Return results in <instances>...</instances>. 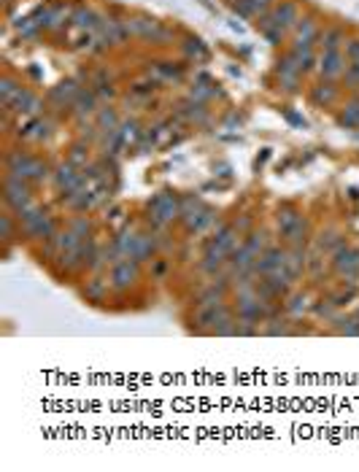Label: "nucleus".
Segmentation results:
<instances>
[{
  "label": "nucleus",
  "instance_id": "nucleus-10",
  "mask_svg": "<svg viewBox=\"0 0 359 472\" xmlns=\"http://www.w3.org/2000/svg\"><path fill=\"white\" fill-rule=\"evenodd\" d=\"M6 111L17 113V116H24V119H30V116H41V111H44V100H41L35 92H30L27 87H22L19 97L14 100V106H11V108H6Z\"/></svg>",
  "mask_w": 359,
  "mask_h": 472
},
{
  "label": "nucleus",
  "instance_id": "nucleus-42",
  "mask_svg": "<svg viewBox=\"0 0 359 472\" xmlns=\"http://www.w3.org/2000/svg\"><path fill=\"white\" fill-rule=\"evenodd\" d=\"M95 92H97V97H100V100H113V97H116V90H113L111 81H106V84H97V87H95Z\"/></svg>",
  "mask_w": 359,
  "mask_h": 472
},
{
  "label": "nucleus",
  "instance_id": "nucleus-2",
  "mask_svg": "<svg viewBox=\"0 0 359 472\" xmlns=\"http://www.w3.org/2000/svg\"><path fill=\"white\" fill-rule=\"evenodd\" d=\"M109 281H111V289L113 292H130L138 286V281H141V262H135V259H122V262H116L111 265V275H109Z\"/></svg>",
  "mask_w": 359,
  "mask_h": 472
},
{
  "label": "nucleus",
  "instance_id": "nucleus-7",
  "mask_svg": "<svg viewBox=\"0 0 359 472\" xmlns=\"http://www.w3.org/2000/svg\"><path fill=\"white\" fill-rule=\"evenodd\" d=\"M319 76L327 79V81H337L343 79L346 67H349V60L343 54V49H333V51H319Z\"/></svg>",
  "mask_w": 359,
  "mask_h": 472
},
{
  "label": "nucleus",
  "instance_id": "nucleus-39",
  "mask_svg": "<svg viewBox=\"0 0 359 472\" xmlns=\"http://www.w3.org/2000/svg\"><path fill=\"white\" fill-rule=\"evenodd\" d=\"M276 8V0H251V11H254V19L265 17Z\"/></svg>",
  "mask_w": 359,
  "mask_h": 472
},
{
  "label": "nucleus",
  "instance_id": "nucleus-8",
  "mask_svg": "<svg viewBox=\"0 0 359 472\" xmlns=\"http://www.w3.org/2000/svg\"><path fill=\"white\" fill-rule=\"evenodd\" d=\"M292 49L294 51H303V49H316L319 46V35H321V27L314 17H303L300 24L292 30Z\"/></svg>",
  "mask_w": 359,
  "mask_h": 472
},
{
  "label": "nucleus",
  "instance_id": "nucleus-14",
  "mask_svg": "<svg viewBox=\"0 0 359 472\" xmlns=\"http://www.w3.org/2000/svg\"><path fill=\"white\" fill-rule=\"evenodd\" d=\"M19 140H46L51 135V122L44 116H30L24 119V124H19Z\"/></svg>",
  "mask_w": 359,
  "mask_h": 472
},
{
  "label": "nucleus",
  "instance_id": "nucleus-41",
  "mask_svg": "<svg viewBox=\"0 0 359 472\" xmlns=\"http://www.w3.org/2000/svg\"><path fill=\"white\" fill-rule=\"evenodd\" d=\"M343 54H346V60H349V63H359V38L346 41V46H343Z\"/></svg>",
  "mask_w": 359,
  "mask_h": 472
},
{
  "label": "nucleus",
  "instance_id": "nucleus-18",
  "mask_svg": "<svg viewBox=\"0 0 359 472\" xmlns=\"http://www.w3.org/2000/svg\"><path fill=\"white\" fill-rule=\"evenodd\" d=\"M308 268V257H305V246H287V259H284V270L287 275L297 281L300 272Z\"/></svg>",
  "mask_w": 359,
  "mask_h": 472
},
{
  "label": "nucleus",
  "instance_id": "nucleus-22",
  "mask_svg": "<svg viewBox=\"0 0 359 472\" xmlns=\"http://www.w3.org/2000/svg\"><path fill=\"white\" fill-rule=\"evenodd\" d=\"M281 238L287 241V246H308V241H311V222L303 216V219H300L287 235H281Z\"/></svg>",
  "mask_w": 359,
  "mask_h": 472
},
{
  "label": "nucleus",
  "instance_id": "nucleus-9",
  "mask_svg": "<svg viewBox=\"0 0 359 472\" xmlns=\"http://www.w3.org/2000/svg\"><path fill=\"white\" fill-rule=\"evenodd\" d=\"M270 17H273V22L278 24V27H284L287 33L294 30L300 19H303V14H300V6L294 3V0H281V3H276V8L270 11Z\"/></svg>",
  "mask_w": 359,
  "mask_h": 472
},
{
  "label": "nucleus",
  "instance_id": "nucleus-28",
  "mask_svg": "<svg viewBox=\"0 0 359 472\" xmlns=\"http://www.w3.org/2000/svg\"><path fill=\"white\" fill-rule=\"evenodd\" d=\"M244 243H246L248 251H251L254 257H260V254H262V251H265V248L270 246L268 232H265V229H251V232H248L246 238H244Z\"/></svg>",
  "mask_w": 359,
  "mask_h": 472
},
{
  "label": "nucleus",
  "instance_id": "nucleus-32",
  "mask_svg": "<svg viewBox=\"0 0 359 472\" xmlns=\"http://www.w3.org/2000/svg\"><path fill=\"white\" fill-rule=\"evenodd\" d=\"M184 54H186L189 60H195V63H202V60L208 57V49L202 46L200 38H186V41H184Z\"/></svg>",
  "mask_w": 359,
  "mask_h": 472
},
{
  "label": "nucleus",
  "instance_id": "nucleus-29",
  "mask_svg": "<svg viewBox=\"0 0 359 472\" xmlns=\"http://www.w3.org/2000/svg\"><path fill=\"white\" fill-rule=\"evenodd\" d=\"M67 159L76 165V168H87L90 165V143L87 140H79V143H73L70 146V154Z\"/></svg>",
  "mask_w": 359,
  "mask_h": 472
},
{
  "label": "nucleus",
  "instance_id": "nucleus-23",
  "mask_svg": "<svg viewBox=\"0 0 359 472\" xmlns=\"http://www.w3.org/2000/svg\"><path fill=\"white\" fill-rule=\"evenodd\" d=\"M346 46V33L340 27H324L319 35V49L321 51H333V49H343Z\"/></svg>",
  "mask_w": 359,
  "mask_h": 472
},
{
  "label": "nucleus",
  "instance_id": "nucleus-40",
  "mask_svg": "<svg viewBox=\"0 0 359 472\" xmlns=\"http://www.w3.org/2000/svg\"><path fill=\"white\" fill-rule=\"evenodd\" d=\"M232 11L241 17V19H254V11H251V0H232Z\"/></svg>",
  "mask_w": 359,
  "mask_h": 472
},
{
  "label": "nucleus",
  "instance_id": "nucleus-3",
  "mask_svg": "<svg viewBox=\"0 0 359 472\" xmlns=\"http://www.w3.org/2000/svg\"><path fill=\"white\" fill-rule=\"evenodd\" d=\"M51 181H54V186H57V192H60L63 197H65V195H73V192H79L81 186H87V181H84V176H81V168H76L70 159L60 162V165L54 168Z\"/></svg>",
  "mask_w": 359,
  "mask_h": 472
},
{
  "label": "nucleus",
  "instance_id": "nucleus-38",
  "mask_svg": "<svg viewBox=\"0 0 359 472\" xmlns=\"http://www.w3.org/2000/svg\"><path fill=\"white\" fill-rule=\"evenodd\" d=\"M14 222H17V216H14L11 211H6V213L0 216V238H3V241H11V238H14Z\"/></svg>",
  "mask_w": 359,
  "mask_h": 472
},
{
  "label": "nucleus",
  "instance_id": "nucleus-17",
  "mask_svg": "<svg viewBox=\"0 0 359 472\" xmlns=\"http://www.w3.org/2000/svg\"><path fill=\"white\" fill-rule=\"evenodd\" d=\"M103 22V17L90 8V6H76L73 8V17H70V24L76 27V30H84V33H92V30H97V24Z\"/></svg>",
  "mask_w": 359,
  "mask_h": 472
},
{
  "label": "nucleus",
  "instance_id": "nucleus-24",
  "mask_svg": "<svg viewBox=\"0 0 359 472\" xmlns=\"http://www.w3.org/2000/svg\"><path fill=\"white\" fill-rule=\"evenodd\" d=\"M300 219H303V213H300L294 205H281V208H278V213H276V227H278V232H281V235H287V232H289Z\"/></svg>",
  "mask_w": 359,
  "mask_h": 472
},
{
  "label": "nucleus",
  "instance_id": "nucleus-34",
  "mask_svg": "<svg viewBox=\"0 0 359 472\" xmlns=\"http://www.w3.org/2000/svg\"><path fill=\"white\" fill-rule=\"evenodd\" d=\"M294 54H297V65H300V70H303V76H305V73H311V70L319 65V54H316V49H303V51H294Z\"/></svg>",
  "mask_w": 359,
  "mask_h": 472
},
{
  "label": "nucleus",
  "instance_id": "nucleus-12",
  "mask_svg": "<svg viewBox=\"0 0 359 472\" xmlns=\"http://www.w3.org/2000/svg\"><path fill=\"white\" fill-rule=\"evenodd\" d=\"M214 222H216V211H214V208H208V205L195 208L192 213H186V216L181 219V225H184V229H186L189 235H198V232H202V229H208Z\"/></svg>",
  "mask_w": 359,
  "mask_h": 472
},
{
  "label": "nucleus",
  "instance_id": "nucleus-43",
  "mask_svg": "<svg viewBox=\"0 0 359 472\" xmlns=\"http://www.w3.org/2000/svg\"><path fill=\"white\" fill-rule=\"evenodd\" d=\"M251 222H254V219H251L248 213H244V216H241L238 222H232V225H235V229H238V235H241V238H246L248 232H251Z\"/></svg>",
  "mask_w": 359,
  "mask_h": 472
},
{
  "label": "nucleus",
  "instance_id": "nucleus-13",
  "mask_svg": "<svg viewBox=\"0 0 359 472\" xmlns=\"http://www.w3.org/2000/svg\"><path fill=\"white\" fill-rule=\"evenodd\" d=\"M284 259H287V248L281 246H268L260 257H257V265H254V270H257V275L260 278H265V275H270L273 270H278L281 265H284Z\"/></svg>",
  "mask_w": 359,
  "mask_h": 472
},
{
  "label": "nucleus",
  "instance_id": "nucleus-31",
  "mask_svg": "<svg viewBox=\"0 0 359 472\" xmlns=\"http://www.w3.org/2000/svg\"><path fill=\"white\" fill-rule=\"evenodd\" d=\"M335 332L359 337V316H340V318H335Z\"/></svg>",
  "mask_w": 359,
  "mask_h": 472
},
{
  "label": "nucleus",
  "instance_id": "nucleus-37",
  "mask_svg": "<svg viewBox=\"0 0 359 472\" xmlns=\"http://www.w3.org/2000/svg\"><path fill=\"white\" fill-rule=\"evenodd\" d=\"M268 327L262 329L265 335L276 337V335H292V327H289V321H281V318H270V321H265Z\"/></svg>",
  "mask_w": 359,
  "mask_h": 472
},
{
  "label": "nucleus",
  "instance_id": "nucleus-5",
  "mask_svg": "<svg viewBox=\"0 0 359 472\" xmlns=\"http://www.w3.org/2000/svg\"><path fill=\"white\" fill-rule=\"evenodd\" d=\"M276 76H278L281 87H284L287 92L300 90L303 70H300V65H297V54H294L292 49H289L287 54H281V57H278V63H276Z\"/></svg>",
  "mask_w": 359,
  "mask_h": 472
},
{
  "label": "nucleus",
  "instance_id": "nucleus-26",
  "mask_svg": "<svg viewBox=\"0 0 359 472\" xmlns=\"http://www.w3.org/2000/svg\"><path fill=\"white\" fill-rule=\"evenodd\" d=\"M95 124H97L103 133H111V130H116V127L122 124V119H119V113H116L113 106H100L97 113H95Z\"/></svg>",
  "mask_w": 359,
  "mask_h": 472
},
{
  "label": "nucleus",
  "instance_id": "nucleus-11",
  "mask_svg": "<svg viewBox=\"0 0 359 472\" xmlns=\"http://www.w3.org/2000/svg\"><path fill=\"white\" fill-rule=\"evenodd\" d=\"M100 108V97H97V92L95 90H84L76 95V100L70 103V113L76 116V119H95V113Z\"/></svg>",
  "mask_w": 359,
  "mask_h": 472
},
{
  "label": "nucleus",
  "instance_id": "nucleus-35",
  "mask_svg": "<svg viewBox=\"0 0 359 472\" xmlns=\"http://www.w3.org/2000/svg\"><path fill=\"white\" fill-rule=\"evenodd\" d=\"M67 229H73L79 238H84V241H87V238L92 235V219L90 216H73V219H70V225H67Z\"/></svg>",
  "mask_w": 359,
  "mask_h": 472
},
{
  "label": "nucleus",
  "instance_id": "nucleus-19",
  "mask_svg": "<svg viewBox=\"0 0 359 472\" xmlns=\"http://www.w3.org/2000/svg\"><path fill=\"white\" fill-rule=\"evenodd\" d=\"M337 124L343 127V130H359V95L354 92L351 97H349V103L340 108L337 113Z\"/></svg>",
  "mask_w": 359,
  "mask_h": 472
},
{
  "label": "nucleus",
  "instance_id": "nucleus-21",
  "mask_svg": "<svg viewBox=\"0 0 359 472\" xmlns=\"http://www.w3.org/2000/svg\"><path fill=\"white\" fill-rule=\"evenodd\" d=\"M109 289H111V281H106L103 275H95L84 284V297L87 302H103L109 297Z\"/></svg>",
  "mask_w": 359,
  "mask_h": 472
},
{
  "label": "nucleus",
  "instance_id": "nucleus-4",
  "mask_svg": "<svg viewBox=\"0 0 359 472\" xmlns=\"http://www.w3.org/2000/svg\"><path fill=\"white\" fill-rule=\"evenodd\" d=\"M3 202L11 213H17L19 208H24L27 202H33V189H30V181L14 179V176H6L3 181Z\"/></svg>",
  "mask_w": 359,
  "mask_h": 472
},
{
  "label": "nucleus",
  "instance_id": "nucleus-33",
  "mask_svg": "<svg viewBox=\"0 0 359 472\" xmlns=\"http://www.w3.org/2000/svg\"><path fill=\"white\" fill-rule=\"evenodd\" d=\"M138 135H143L141 133V122H138V119H127V122L119 124V138H122L125 146H130Z\"/></svg>",
  "mask_w": 359,
  "mask_h": 472
},
{
  "label": "nucleus",
  "instance_id": "nucleus-36",
  "mask_svg": "<svg viewBox=\"0 0 359 472\" xmlns=\"http://www.w3.org/2000/svg\"><path fill=\"white\" fill-rule=\"evenodd\" d=\"M146 41H152V44H159V46L170 44V41H173V30L157 22V24H154V30H152V35H149Z\"/></svg>",
  "mask_w": 359,
  "mask_h": 472
},
{
  "label": "nucleus",
  "instance_id": "nucleus-44",
  "mask_svg": "<svg viewBox=\"0 0 359 472\" xmlns=\"http://www.w3.org/2000/svg\"><path fill=\"white\" fill-rule=\"evenodd\" d=\"M289 300V305H287V311L289 314H303L305 311V297L303 294H297V297H287Z\"/></svg>",
  "mask_w": 359,
  "mask_h": 472
},
{
  "label": "nucleus",
  "instance_id": "nucleus-20",
  "mask_svg": "<svg viewBox=\"0 0 359 472\" xmlns=\"http://www.w3.org/2000/svg\"><path fill=\"white\" fill-rule=\"evenodd\" d=\"M70 17H73V8H70L67 3H54L51 11H49V24H46V30H49V33L65 30V24L70 22Z\"/></svg>",
  "mask_w": 359,
  "mask_h": 472
},
{
  "label": "nucleus",
  "instance_id": "nucleus-25",
  "mask_svg": "<svg viewBox=\"0 0 359 472\" xmlns=\"http://www.w3.org/2000/svg\"><path fill=\"white\" fill-rule=\"evenodd\" d=\"M265 278H268V284L273 286V289H276V294H278L281 300H287V297H289V289H292L294 281L289 278V275H287L284 265H281L278 270H273V272H270V275H265Z\"/></svg>",
  "mask_w": 359,
  "mask_h": 472
},
{
  "label": "nucleus",
  "instance_id": "nucleus-15",
  "mask_svg": "<svg viewBox=\"0 0 359 472\" xmlns=\"http://www.w3.org/2000/svg\"><path fill=\"white\" fill-rule=\"evenodd\" d=\"M81 92L79 87V81L76 79H65V81H60L54 90L49 92V103H54V106H63V108H70V103L76 100V95Z\"/></svg>",
  "mask_w": 359,
  "mask_h": 472
},
{
  "label": "nucleus",
  "instance_id": "nucleus-27",
  "mask_svg": "<svg viewBox=\"0 0 359 472\" xmlns=\"http://www.w3.org/2000/svg\"><path fill=\"white\" fill-rule=\"evenodd\" d=\"M19 92H22V84H19L14 76H3V79H0V97H3V108H11V106H14V100L19 97Z\"/></svg>",
  "mask_w": 359,
  "mask_h": 472
},
{
  "label": "nucleus",
  "instance_id": "nucleus-1",
  "mask_svg": "<svg viewBox=\"0 0 359 472\" xmlns=\"http://www.w3.org/2000/svg\"><path fill=\"white\" fill-rule=\"evenodd\" d=\"M54 170L49 168V162H44L41 157H33L27 152H11L6 157V176H14V179L30 181V184H41L51 176Z\"/></svg>",
  "mask_w": 359,
  "mask_h": 472
},
{
  "label": "nucleus",
  "instance_id": "nucleus-6",
  "mask_svg": "<svg viewBox=\"0 0 359 472\" xmlns=\"http://www.w3.org/2000/svg\"><path fill=\"white\" fill-rule=\"evenodd\" d=\"M157 251H159V232H135L133 243L127 248V257L143 265V262L154 259Z\"/></svg>",
  "mask_w": 359,
  "mask_h": 472
},
{
  "label": "nucleus",
  "instance_id": "nucleus-30",
  "mask_svg": "<svg viewBox=\"0 0 359 472\" xmlns=\"http://www.w3.org/2000/svg\"><path fill=\"white\" fill-rule=\"evenodd\" d=\"M343 241L337 238L335 229H327V232H321L319 238H316V246H319V254H333L337 246H340Z\"/></svg>",
  "mask_w": 359,
  "mask_h": 472
},
{
  "label": "nucleus",
  "instance_id": "nucleus-16",
  "mask_svg": "<svg viewBox=\"0 0 359 472\" xmlns=\"http://www.w3.org/2000/svg\"><path fill=\"white\" fill-rule=\"evenodd\" d=\"M337 95H340V90H337L335 81L321 79L316 87H311V103H314L316 108H327V106H333V103H335Z\"/></svg>",
  "mask_w": 359,
  "mask_h": 472
}]
</instances>
